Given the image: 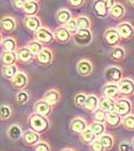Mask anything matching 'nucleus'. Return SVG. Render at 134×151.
<instances>
[{"mask_svg": "<svg viewBox=\"0 0 134 151\" xmlns=\"http://www.w3.org/2000/svg\"><path fill=\"white\" fill-rule=\"evenodd\" d=\"M132 106L127 99H120L115 102V112L120 116H127L131 112Z\"/></svg>", "mask_w": 134, "mask_h": 151, "instance_id": "39448f33", "label": "nucleus"}, {"mask_svg": "<svg viewBox=\"0 0 134 151\" xmlns=\"http://www.w3.org/2000/svg\"><path fill=\"white\" fill-rule=\"evenodd\" d=\"M71 128L74 132L76 133H82L85 131L86 129V123H85L84 120L82 119H75L72 122V125H71Z\"/></svg>", "mask_w": 134, "mask_h": 151, "instance_id": "cd10ccee", "label": "nucleus"}, {"mask_svg": "<svg viewBox=\"0 0 134 151\" xmlns=\"http://www.w3.org/2000/svg\"><path fill=\"white\" fill-rule=\"evenodd\" d=\"M86 100H87V96L85 94H78L75 97V103H76L77 106L84 107L85 103H86Z\"/></svg>", "mask_w": 134, "mask_h": 151, "instance_id": "a19ab883", "label": "nucleus"}, {"mask_svg": "<svg viewBox=\"0 0 134 151\" xmlns=\"http://www.w3.org/2000/svg\"><path fill=\"white\" fill-rule=\"evenodd\" d=\"M100 142L102 143V145L105 148H110L113 145V139H112L111 136L109 135H104L100 138Z\"/></svg>", "mask_w": 134, "mask_h": 151, "instance_id": "ea45409f", "label": "nucleus"}, {"mask_svg": "<svg viewBox=\"0 0 134 151\" xmlns=\"http://www.w3.org/2000/svg\"><path fill=\"white\" fill-rule=\"evenodd\" d=\"M2 73H3V76L5 78L12 80V78L17 74V67L15 65H4L3 69H2Z\"/></svg>", "mask_w": 134, "mask_h": 151, "instance_id": "bb28decb", "label": "nucleus"}, {"mask_svg": "<svg viewBox=\"0 0 134 151\" xmlns=\"http://www.w3.org/2000/svg\"><path fill=\"white\" fill-rule=\"evenodd\" d=\"M106 121L110 126H118L121 122V116L118 115L117 113L112 112V113H109L106 116Z\"/></svg>", "mask_w": 134, "mask_h": 151, "instance_id": "7c9ffc66", "label": "nucleus"}, {"mask_svg": "<svg viewBox=\"0 0 134 151\" xmlns=\"http://www.w3.org/2000/svg\"><path fill=\"white\" fill-rule=\"evenodd\" d=\"M27 77L23 72H17V74L12 78V86L15 89H23L27 85Z\"/></svg>", "mask_w": 134, "mask_h": 151, "instance_id": "9d476101", "label": "nucleus"}, {"mask_svg": "<svg viewBox=\"0 0 134 151\" xmlns=\"http://www.w3.org/2000/svg\"><path fill=\"white\" fill-rule=\"evenodd\" d=\"M94 117H95V120L98 121L100 123H102V122H104L106 119V112L104 110H102L101 108L96 109V110H95Z\"/></svg>", "mask_w": 134, "mask_h": 151, "instance_id": "e433bc0d", "label": "nucleus"}, {"mask_svg": "<svg viewBox=\"0 0 134 151\" xmlns=\"http://www.w3.org/2000/svg\"><path fill=\"white\" fill-rule=\"evenodd\" d=\"M83 140L85 141L86 143H91L93 142L94 139H95V134L94 132L92 131V129H87L83 132Z\"/></svg>", "mask_w": 134, "mask_h": 151, "instance_id": "c9c22d12", "label": "nucleus"}, {"mask_svg": "<svg viewBox=\"0 0 134 151\" xmlns=\"http://www.w3.org/2000/svg\"><path fill=\"white\" fill-rule=\"evenodd\" d=\"M104 38H105L106 42L108 43L111 47H115L117 43L120 40V35H119V32L117 31V29L115 28H109L107 29L104 33Z\"/></svg>", "mask_w": 134, "mask_h": 151, "instance_id": "1a4fd4ad", "label": "nucleus"}, {"mask_svg": "<svg viewBox=\"0 0 134 151\" xmlns=\"http://www.w3.org/2000/svg\"><path fill=\"white\" fill-rule=\"evenodd\" d=\"M109 13H110L111 17L115 18V19H119V18H122L125 14V8L122 4L120 3H115L112 8L109 10Z\"/></svg>", "mask_w": 134, "mask_h": 151, "instance_id": "412c9836", "label": "nucleus"}, {"mask_svg": "<svg viewBox=\"0 0 134 151\" xmlns=\"http://www.w3.org/2000/svg\"><path fill=\"white\" fill-rule=\"evenodd\" d=\"M103 1H104V3L106 4L107 8H108L109 10L115 5V0H103Z\"/></svg>", "mask_w": 134, "mask_h": 151, "instance_id": "de8ad7c7", "label": "nucleus"}, {"mask_svg": "<svg viewBox=\"0 0 134 151\" xmlns=\"http://www.w3.org/2000/svg\"><path fill=\"white\" fill-rule=\"evenodd\" d=\"M77 24L79 29H90V26H91V21H90L89 17L85 15L79 16L77 19Z\"/></svg>", "mask_w": 134, "mask_h": 151, "instance_id": "2f4dec72", "label": "nucleus"}, {"mask_svg": "<svg viewBox=\"0 0 134 151\" xmlns=\"http://www.w3.org/2000/svg\"><path fill=\"white\" fill-rule=\"evenodd\" d=\"M84 2H85V0H69L70 5L75 7V8H78V7L83 6Z\"/></svg>", "mask_w": 134, "mask_h": 151, "instance_id": "a18cd8bd", "label": "nucleus"}, {"mask_svg": "<svg viewBox=\"0 0 134 151\" xmlns=\"http://www.w3.org/2000/svg\"><path fill=\"white\" fill-rule=\"evenodd\" d=\"M133 146H134V139H133Z\"/></svg>", "mask_w": 134, "mask_h": 151, "instance_id": "5fc2aeb1", "label": "nucleus"}, {"mask_svg": "<svg viewBox=\"0 0 134 151\" xmlns=\"http://www.w3.org/2000/svg\"><path fill=\"white\" fill-rule=\"evenodd\" d=\"M0 25H1V28L4 31H6V32H12L16 28V21L11 16H4L0 20Z\"/></svg>", "mask_w": 134, "mask_h": 151, "instance_id": "9b49d317", "label": "nucleus"}, {"mask_svg": "<svg viewBox=\"0 0 134 151\" xmlns=\"http://www.w3.org/2000/svg\"><path fill=\"white\" fill-rule=\"evenodd\" d=\"M116 29L119 32V35H120V37L122 40H129L134 35V28L129 22H122L118 24Z\"/></svg>", "mask_w": 134, "mask_h": 151, "instance_id": "0eeeda50", "label": "nucleus"}, {"mask_svg": "<svg viewBox=\"0 0 134 151\" xmlns=\"http://www.w3.org/2000/svg\"><path fill=\"white\" fill-rule=\"evenodd\" d=\"M55 37L57 38L58 41L62 43H66V42H69L71 37H72V35L65 26H61V27H58L55 29Z\"/></svg>", "mask_w": 134, "mask_h": 151, "instance_id": "ddd939ff", "label": "nucleus"}, {"mask_svg": "<svg viewBox=\"0 0 134 151\" xmlns=\"http://www.w3.org/2000/svg\"><path fill=\"white\" fill-rule=\"evenodd\" d=\"M11 115L10 109L8 108L7 106H1L0 107V117L3 119L8 118L9 116Z\"/></svg>", "mask_w": 134, "mask_h": 151, "instance_id": "37998d69", "label": "nucleus"}, {"mask_svg": "<svg viewBox=\"0 0 134 151\" xmlns=\"http://www.w3.org/2000/svg\"><path fill=\"white\" fill-rule=\"evenodd\" d=\"M120 151H130V145L126 142L122 143L120 145Z\"/></svg>", "mask_w": 134, "mask_h": 151, "instance_id": "09e8293b", "label": "nucleus"}, {"mask_svg": "<svg viewBox=\"0 0 134 151\" xmlns=\"http://www.w3.org/2000/svg\"><path fill=\"white\" fill-rule=\"evenodd\" d=\"M60 100V94L55 90H50L45 95V101L50 105H55Z\"/></svg>", "mask_w": 134, "mask_h": 151, "instance_id": "a878e982", "label": "nucleus"}, {"mask_svg": "<svg viewBox=\"0 0 134 151\" xmlns=\"http://www.w3.org/2000/svg\"><path fill=\"white\" fill-rule=\"evenodd\" d=\"M53 52L50 50L48 48H45L43 47L41 50V52L36 55V58H37V62L41 65H50V63L53 62Z\"/></svg>", "mask_w": 134, "mask_h": 151, "instance_id": "4468645a", "label": "nucleus"}, {"mask_svg": "<svg viewBox=\"0 0 134 151\" xmlns=\"http://www.w3.org/2000/svg\"><path fill=\"white\" fill-rule=\"evenodd\" d=\"M35 38L41 43H52L53 38H55V35L50 30V29L45 27H40L35 32Z\"/></svg>", "mask_w": 134, "mask_h": 151, "instance_id": "20e7f679", "label": "nucleus"}, {"mask_svg": "<svg viewBox=\"0 0 134 151\" xmlns=\"http://www.w3.org/2000/svg\"><path fill=\"white\" fill-rule=\"evenodd\" d=\"M99 106V101L98 98L94 95H91V96H88L86 103H85L84 107L87 111H94L97 109V107Z\"/></svg>", "mask_w": 134, "mask_h": 151, "instance_id": "b1692460", "label": "nucleus"}, {"mask_svg": "<svg viewBox=\"0 0 134 151\" xmlns=\"http://www.w3.org/2000/svg\"><path fill=\"white\" fill-rule=\"evenodd\" d=\"M14 3H15V6L17 7V8H22L24 2L26 1V0H13Z\"/></svg>", "mask_w": 134, "mask_h": 151, "instance_id": "8fccbe9b", "label": "nucleus"}, {"mask_svg": "<svg viewBox=\"0 0 134 151\" xmlns=\"http://www.w3.org/2000/svg\"><path fill=\"white\" fill-rule=\"evenodd\" d=\"M35 151H50V148L45 143H40L35 147Z\"/></svg>", "mask_w": 134, "mask_h": 151, "instance_id": "49530a36", "label": "nucleus"}, {"mask_svg": "<svg viewBox=\"0 0 134 151\" xmlns=\"http://www.w3.org/2000/svg\"><path fill=\"white\" fill-rule=\"evenodd\" d=\"M99 107L102 110L108 112V113L115 112V102H114L113 99L108 98V97H105V98L101 99V101H100V103H99Z\"/></svg>", "mask_w": 134, "mask_h": 151, "instance_id": "6ab92c4d", "label": "nucleus"}, {"mask_svg": "<svg viewBox=\"0 0 134 151\" xmlns=\"http://www.w3.org/2000/svg\"><path fill=\"white\" fill-rule=\"evenodd\" d=\"M35 110L38 114H41L43 116L48 115L50 113V105L48 104L45 101L37 102L35 104Z\"/></svg>", "mask_w": 134, "mask_h": 151, "instance_id": "393cba45", "label": "nucleus"}, {"mask_svg": "<svg viewBox=\"0 0 134 151\" xmlns=\"http://www.w3.org/2000/svg\"><path fill=\"white\" fill-rule=\"evenodd\" d=\"M22 10L26 14V16L36 15L38 12V2L25 1L22 6Z\"/></svg>", "mask_w": 134, "mask_h": 151, "instance_id": "f3484780", "label": "nucleus"}, {"mask_svg": "<svg viewBox=\"0 0 134 151\" xmlns=\"http://www.w3.org/2000/svg\"><path fill=\"white\" fill-rule=\"evenodd\" d=\"M91 129L95 135H101V134H103L104 131H105V126L102 123L98 122V123H94L93 125H92Z\"/></svg>", "mask_w": 134, "mask_h": 151, "instance_id": "4c0bfd02", "label": "nucleus"}, {"mask_svg": "<svg viewBox=\"0 0 134 151\" xmlns=\"http://www.w3.org/2000/svg\"><path fill=\"white\" fill-rule=\"evenodd\" d=\"M93 7H94V12L100 18L106 17L109 14V9L107 8L106 4L104 3L103 0H95Z\"/></svg>", "mask_w": 134, "mask_h": 151, "instance_id": "f8f14e48", "label": "nucleus"}, {"mask_svg": "<svg viewBox=\"0 0 134 151\" xmlns=\"http://www.w3.org/2000/svg\"><path fill=\"white\" fill-rule=\"evenodd\" d=\"M64 26L70 31L71 35H74L75 33H77L78 30H79V27H78V24H77L76 19H73L72 18L71 20L68 21V22L66 23Z\"/></svg>", "mask_w": 134, "mask_h": 151, "instance_id": "72a5a7b5", "label": "nucleus"}, {"mask_svg": "<svg viewBox=\"0 0 134 151\" xmlns=\"http://www.w3.org/2000/svg\"><path fill=\"white\" fill-rule=\"evenodd\" d=\"M38 139H40V137H38L37 134L35 132L27 131V132H25V134H24V141L29 145H33V144H35V143H37Z\"/></svg>", "mask_w": 134, "mask_h": 151, "instance_id": "473e14b6", "label": "nucleus"}, {"mask_svg": "<svg viewBox=\"0 0 134 151\" xmlns=\"http://www.w3.org/2000/svg\"><path fill=\"white\" fill-rule=\"evenodd\" d=\"M2 41H3V40H2V35H1V32H0V45H2Z\"/></svg>", "mask_w": 134, "mask_h": 151, "instance_id": "603ef678", "label": "nucleus"}, {"mask_svg": "<svg viewBox=\"0 0 134 151\" xmlns=\"http://www.w3.org/2000/svg\"><path fill=\"white\" fill-rule=\"evenodd\" d=\"M103 93L106 97H108V98H111V99L117 98L119 93H120V92H119L118 85L114 84V83L106 85V86L103 88Z\"/></svg>", "mask_w": 134, "mask_h": 151, "instance_id": "a211bd4d", "label": "nucleus"}, {"mask_svg": "<svg viewBox=\"0 0 134 151\" xmlns=\"http://www.w3.org/2000/svg\"><path fill=\"white\" fill-rule=\"evenodd\" d=\"M24 25L31 32H36L40 27H41V22L40 19L36 15L32 16H26L24 18Z\"/></svg>", "mask_w": 134, "mask_h": 151, "instance_id": "6e6552de", "label": "nucleus"}, {"mask_svg": "<svg viewBox=\"0 0 134 151\" xmlns=\"http://www.w3.org/2000/svg\"><path fill=\"white\" fill-rule=\"evenodd\" d=\"M119 92L124 96H131L134 94V82L130 79H121L117 83Z\"/></svg>", "mask_w": 134, "mask_h": 151, "instance_id": "7ed1b4c3", "label": "nucleus"}, {"mask_svg": "<svg viewBox=\"0 0 134 151\" xmlns=\"http://www.w3.org/2000/svg\"><path fill=\"white\" fill-rule=\"evenodd\" d=\"M109 55L113 60L119 62V60H122L125 57V50L121 47H113L109 52Z\"/></svg>", "mask_w": 134, "mask_h": 151, "instance_id": "4be33fe9", "label": "nucleus"}, {"mask_svg": "<svg viewBox=\"0 0 134 151\" xmlns=\"http://www.w3.org/2000/svg\"><path fill=\"white\" fill-rule=\"evenodd\" d=\"M27 47L29 48V50L32 52V55H35V57H36L43 48V43L40 42L38 40H32V41H30V42H28Z\"/></svg>", "mask_w": 134, "mask_h": 151, "instance_id": "c85d7f7f", "label": "nucleus"}, {"mask_svg": "<svg viewBox=\"0 0 134 151\" xmlns=\"http://www.w3.org/2000/svg\"><path fill=\"white\" fill-rule=\"evenodd\" d=\"M26 1H35V2H38L40 0H26Z\"/></svg>", "mask_w": 134, "mask_h": 151, "instance_id": "864d4df0", "label": "nucleus"}, {"mask_svg": "<svg viewBox=\"0 0 134 151\" xmlns=\"http://www.w3.org/2000/svg\"><path fill=\"white\" fill-rule=\"evenodd\" d=\"M57 20L58 22L60 24H65L68 22L69 20L72 19V15H71V12L68 10V9H60L58 12H57Z\"/></svg>", "mask_w": 134, "mask_h": 151, "instance_id": "5701e85b", "label": "nucleus"}, {"mask_svg": "<svg viewBox=\"0 0 134 151\" xmlns=\"http://www.w3.org/2000/svg\"><path fill=\"white\" fill-rule=\"evenodd\" d=\"M65 151H71V150H65Z\"/></svg>", "mask_w": 134, "mask_h": 151, "instance_id": "6e6d98bb", "label": "nucleus"}, {"mask_svg": "<svg viewBox=\"0 0 134 151\" xmlns=\"http://www.w3.org/2000/svg\"><path fill=\"white\" fill-rule=\"evenodd\" d=\"M2 47L4 48V52H15L16 41L11 37H6L2 41Z\"/></svg>", "mask_w": 134, "mask_h": 151, "instance_id": "c756f323", "label": "nucleus"}, {"mask_svg": "<svg viewBox=\"0 0 134 151\" xmlns=\"http://www.w3.org/2000/svg\"><path fill=\"white\" fill-rule=\"evenodd\" d=\"M124 126L129 130H134V116L133 115H128L124 118L123 120Z\"/></svg>", "mask_w": 134, "mask_h": 151, "instance_id": "58836bf2", "label": "nucleus"}, {"mask_svg": "<svg viewBox=\"0 0 134 151\" xmlns=\"http://www.w3.org/2000/svg\"><path fill=\"white\" fill-rule=\"evenodd\" d=\"M8 135L9 137L12 138V139H15L17 140L19 139V137H20L21 135V131H20V128L18 127V126H11L10 129H9L8 131Z\"/></svg>", "mask_w": 134, "mask_h": 151, "instance_id": "f704fd0d", "label": "nucleus"}, {"mask_svg": "<svg viewBox=\"0 0 134 151\" xmlns=\"http://www.w3.org/2000/svg\"><path fill=\"white\" fill-rule=\"evenodd\" d=\"M16 100L19 104H24L28 101V95L25 92H19L17 94V97H16Z\"/></svg>", "mask_w": 134, "mask_h": 151, "instance_id": "79ce46f5", "label": "nucleus"}, {"mask_svg": "<svg viewBox=\"0 0 134 151\" xmlns=\"http://www.w3.org/2000/svg\"><path fill=\"white\" fill-rule=\"evenodd\" d=\"M105 79L109 83H118L122 79V70L117 67H110L105 70Z\"/></svg>", "mask_w": 134, "mask_h": 151, "instance_id": "423d86ee", "label": "nucleus"}, {"mask_svg": "<svg viewBox=\"0 0 134 151\" xmlns=\"http://www.w3.org/2000/svg\"><path fill=\"white\" fill-rule=\"evenodd\" d=\"M77 70L81 76H89L93 70V65L88 60H82L78 63Z\"/></svg>", "mask_w": 134, "mask_h": 151, "instance_id": "2eb2a0df", "label": "nucleus"}, {"mask_svg": "<svg viewBox=\"0 0 134 151\" xmlns=\"http://www.w3.org/2000/svg\"><path fill=\"white\" fill-rule=\"evenodd\" d=\"M128 4H130L131 6H134V0H126Z\"/></svg>", "mask_w": 134, "mask_h": 151, "instance_id": "3c124183", "label": "nucleus"}, {"mask_svg": "<svg viewBox=\"0 0 134 151\" xmlns=\"http://www.w3.org/2000/svg\"><path fill=\"white\" fill-rule=\"evenodd\" d=\"M104 146L102 145V143L100 142V140L94 141L92 143V150L93 151H104Z\"/></svg>", "mask_w": 134, "mask_h": 151, "instance_id": "c03bdc74", "label": "nucleus"}, {"mask_svg": "<svg viewBox=\"0 0 134 151\" xmlns=\"http://www.w3.org/2000/svg\"><path fill=\"white\" fill-rule=\"evenodd\" d=\"M17 60V53L15 52H4L1 55V62L4 65H15Z\"/></svg>", "mask_w": 134, "mask_h": 151, "instance_id": "aec40b11", "label": "nucleus"}, {"mask_svg": "<svg viewBox=\"0 0 134 151\" xmlns=\"http://www.w3.org/2000/svg\"><path fill=\"white\" fill-rule=\"evenodd\" d=\"M29 123L33 130L37 131V132H43L48 127V121L45 119L43 115L38 113H35L29 118Z\"/></svg>", "mask_w": 134, "mask_h": 151, "instance_id": "f257e3e1", "label": "nucleus"}, {"mask_svg": "<svg viewBox=\"0 0 134 151\" xmlns=\"http://www.w3.org/2000/svg\"><path fill=\"white\" fill-rule=\"evenodd\" d=\"M93 35L90 29H79L77 33L74 35V40L78 45L85 47L92 42Z\"/></svg>", "mask_w": 134, "mask_h": 151, "instance_id": "f03ea898", "label": "nucleus"}, {"mask_svg": "<svg viewBox=\"0 0 134 151\" xmlns=\"http://www.w3.org/2000/svg\"><path fill=\"white\" fill-rule=\"evenodd\" d=\"M16 53H17V60L19 62L23 63V64H28V63H30L31 60H33V57H35L27 47H21Z\"/></svg>", "mask_w": 134, "mask_h": 151, "instance_id": "dca6fc26", "label": "nucleus"}]
</instances>
